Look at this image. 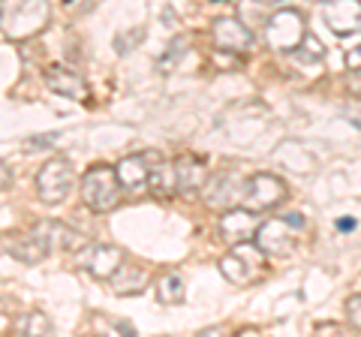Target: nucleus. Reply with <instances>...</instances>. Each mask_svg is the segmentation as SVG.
Instances as JSON below:
<instances>
[{"label":"nucleus","mask_w":361,"mask_h":337,"mask_svg":"<svg viewBox=\"0 0 361 337\" xmlns=\"http://www.w3.org/2000/svg\"><path fill=\"white\" fill-rule=\"evenodd\" d=\"M286 184L280 181L277 175H268V172H259L253 178H247V190H244V205L253 208V211H271L277 205L286 202Z\"/></svg>","instance_id":"7"},{"label":"nucleus","mask_w":361,"mask_h":337,"mask_svg":"<svg viewBox=\"0 0 361 337\" xmlns=\"http://www.w3.org/2000/svg\"><path fill=\"white\" fill-rule=\"evenodd\" d=\"M247 181H241L238 172H223L205 187V202L211 208H229V202H241L244 199Z\"/></svg>","instance_id":"12"},{"label":"nucleus","mask_w":361,"mask_h":337,"mask_svg":"<svg viewBox=\"0 0 361 337\" xmlns=\"http://www.w3.org/2000/svg\"><path fill=\"white\" fill-rule=\"evenodd\" d=\"M319 13L337 37H353L361 30V0H322Z\"/></svg>","instance_id":"8"},{"label":"nucleus","mask_w":361,"mask_h":337,"mask_svg":"<svg viewBox=\"0 0 361 337\" xmlns=\"http://www.w3.org/2000/svg\"><path fill=\"white\" fill-rule=\"evenodd\" d=\"M45 85H49L54 94H63L70 99H85V94H87L82 75L75 70H70V66H61V63H54L45 70Z\"/></svg>","instance_id":"14"},{"label":"nucleus","mask_w":361,"mask_h":337,"mask_svg":"<svg viewBox=\"0 0 361 337\" xmlns=\"http://www.w3.org/2000/svg\"><path fill=\"white\" fill-rule=\"evenodd\" d=\"M54 142H61V133H42V136H30L27 139V148L30 151H42V148H51Z\"/></svg>","instance_id":"22"},{"label":"nucleus","mask_w":361,"mask_h":337,"mask_svg":"<svg viewBox=\"0 0 361 337\" xmlns=\"http://www.w3.org/2000/svg\"><path fill=\"white\" fill-rule=\"evenodd\" d=\"M21 334H30V337H37V334H54V325H51V319L45 317L42 310H33L30 317L25 319V325H21Z\"/></svg>","instance_id":"19"},{"label":"nucleus","mask_w":361,"mask_h":337,"mask_svg":"<svg viewBox=\"0 0 361 337\" xmlns=\"http://www.w3.org/2000/svg\"><path fill=\"white\" fill-rule=\"evenodd\" d=\"M121 190H123V184L118 178V168H111V166H90L82 178V199L97 214H109V211L118 205Z\"/></svg>","instance_id":"1"},{"label":"nucleus","mask_w":361,"mask_h":337,"mask_svg":"<svg viewBox=\"0 0 361 337\" xmlns=\"http://www.w3.org/2000/svg\"><path fill=\"white\" fill-rule=\"evenodd\" d=\"M238 18L253 30L256 25L268 21V6L262 4V0H241V13H238Z\"/></svg>","instance_id":"18"},{"label":"nucleus","mask_w":361,"mask_h":337,"mask_svg":"<svg viewBox=\"0 0 361 337\" xmlns=\"http://www.w3.org/2000/svg\"><path fill=\"white\" fill-rule=\"evenodd\" d=\"M304 37H307V27L298 9H277L265 21V42L274 51H295Z\"/></svg>","instance_id":"5"},{"label":"nucleus","mask_w":361,"mask_h":337,"mask_svg":"<svg viewBox=\"0 0 361 337\" xmlns=\"http://www.w3.org/2000/svg\"><path fill=\"white\" fill-rule=\"evenodd\" d=\"M325 54V46H319V39L313 37V33H307V37L301 39V51H298V58L301 61H319Z\"/></svg>","instance_id":"21"},{"label":"nucleus","mask_w":361,"mask_h":337,"mask_svg":"<svg viewBox=\"0 0 361 337\" xmlns=\"http://www.w3.org/2000/svg\"><path fill=\"white\" fill-rule=\"evenodd\" d=\"M265 256H268V253H265L259 244H250V241L232 244V250L220 259V271H223V277L229 280V283L247 286L259 271H262Z\"/></svg>","instance_id":"4"},{"label":"nucleus","mask_w":361,"mask_h":337,"mask_svg":"<svg viewBox=\"0 0 361 337\" xmlns=\"http://www.w3.org/2000/svg\"><path fill=\"white\" fill-rule=\"evenodd\" d=\"M6 187H9V166L4 163V190H6Z\"/></svg>","instance_id":"27"},{"label":"nucleus","mask_w":361,"mask_h":337,"mask_svg":"<svg viewBox=\"0 0 361 337\" xmlns=\"http://www.w3.org/2000/svg\"><path fill=\"white\" fill-rule=\"evenodd\" d=\"M172 175H175V193H193V190L205 187V163L193 154H180L172 163Z\"/></svg>","instance_id":"13"},{"label":"nucleus","mask_w":361,"mask_h":337,"mask_svg":"<svg viewBox=\"0 0 361 337\" xmlns=\"http://www.w3.org/2000/svg\"><path fill=\"white\" fill-rule=\"evenodd\" d=\"M148 160H151V154L123 157V160L115 166L121 184L127 187V190H139V187L148 184V181H151V172H154V166H148Z\"/></svg>","instance_id":"15"},{"label":"nucleus","mask_w":361,"mask_h":337,"mask_svg":"<svg viewBox=\"0 0 361 337\" xmlns=\"http://www.w3.org/2000/svg\"><path fill=\"white\" fill-rule=\"evenodd\" d=\"M211 42L217 46V51L241 54L253 46V30L241 18H217L211 27Z\"/></svg>","instance_id":"9"},{"label":"nucleus","mask_w":361,"mask_h":337,"mask_svg":"<svg viewBox=\"0 0 361 337\" xmlns=\"http://www.w3.org/2000/svg\"><path fill=\"white\" fill-rule=\"evenodd\" d=\"M109 283L118 295H139V292L145 289V283H148V274H145V268H139V265L123 262V268L109 280Z\"/></svg>","instance_id":"16"},{"label":"nucleus","mask_w":361,"mask_h":337,"mask_svg":"<svg viewBox=\"0 0 361 337\" xmlns=\"http://www.w3.org/2000/svg\"><path fill=\"white\" fill-rule=\"evenodd\" d=\"M82 265L97 280H111L123 268V250H121V247H115V244H94L82 256Z\"/></svg>","instance_id":"11"},{"label":"nucleus","mask_w":361,"mask_h":337,"mask_svg":"<svg viewBox=\"0 0 361 337\" xmlns=\"http://www.w3.org/2000/svg\"><path fill=\"white\" fill-rule=\"evenodd\" d=\"M75 172L66 160H49L39 172H37V196L45 205H58L66 199V193L73 190Z\"/></svg>","instance_id":"6"},{"label":"nucleus","mask_w":361,"mask_h":337,"mask_svg":"<svg viewBox=\"0 0 361 337\" xmlns=\"http://www.w3.org/2000/svg\"><path fill=\"white\" fill-rule=\"evenodd\" d=\"M346 319H349V325H355L361 331V295L346 298Z\"/></svg>","instance_id":"23"},{"label":"nucleus","mask_w":361,"mask_h":337,"mask_svg":"<svg viewBox=\"0 0 361 337\" xmlns=\"http://www.w3.org/2000/svg\"><path fill=\"white\" fill-rule=\"evenodd\" d=\"M187 42H190L187 37H184V39H175L172 46H169V51H166L163 58H160V63H157V66H160L163 73H172L175 61H178V58H184V54H187Z\"/></svg>","instance_id":"20"},{"label":"nucleus","mask_w":361,"mask_h":337,"mask_svg":"<svg viewBox=\"0 0 361 337\" xmlns=\"http://www.w3.org/2000/svg\"><path fill=\"white\" fill-rule=\"evenodd\" d=\"M346 121H349V123H355V127H361V111H349Z\"/></svg>","instance_id":"26"},{"label":"nucleus","mask_w":361,"mask_h":337,"mask_svg":"<svg viewBox=\"0 0 361 337\" xmlns=\"http://www.w3.org/2000/svg\"><path fill=\"white\" fill-rule=\"evenodd\" d=\"M259 229V211L253 208H226V214L220 217V235L226 244H241L247 238H256Z\"/></svg>","instance_id":"10"},{"label":"nucleus","mask_w":361,"mask_h":337,"mask_svg":"<svg viewBox=\"0 0 361 337\" xmlns=\"http://www.w3.org/2000/svg\"><path fill=\"white\" fill-rule=\"evenodd\" d=\"M51 6L49 0H25L13 13H4V39L6 42H25L49 27Z\"/></svg>","instance_id":"2"},{"label":"nucleus","mask_w":361,"mask_h":337,"mask_svg":"<svg viewBox=\"0 0 361 337\" xmlns=\"http://www.w3.org/2000/svg\"><path fill=\"white\" fill-rule=\"evenodd\" d=\"M187 295V289H184V277L180 274H163L160 280H157V301L166 307H172V305H180Z\"/></svg>","instance_id":"17"},{"label":"nucleus","mask_w":361,"mask_h":337,"mask_svg":"<svg viewBox=\"0 0 361 337\" xmlns=\"http://www.w3.org/2000/svg\"><path fill=\"white\" fill-rule=\"evenodd\" d=\"M304 217L301 214H283V217H271L265 223H259L256 229V244L262 247L268 256H286L295 250V244L301 238Z\"/></svg>","instance_id":"3"},{"label":"nucleus","mask_w":361,"mask_h":337,"mask_svg":"<svg viewBox=\"0 0 361 337\" xmlns=\"http://www.w3.org/2000/svg\"><path fill=\"white\" fill-rule=\"evenodd\" d=\"M355 226H358L355 217H341V220H337V229H341V232H353Z\"/></svg>","instance_id":"25"},{"label":"nucleus","mask_w":361,"mask_h":337,"mask_svg":"<svg viewBox=\"0 0 361 337\" xmlns=\"http://www.w3.org/2000/svg\"><path fill=\"white\" fill-rule=\"evenodd\" d=\"M346 66L353 73H361V46H353L346 51Z\"/></svg>","instance_id":"24"}]
</instances>
